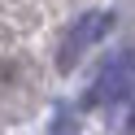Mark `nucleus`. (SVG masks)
Returning a JSON list of instances; mask_svg holds the SVG:
<instances>
[{
	"mask_svg": "<svg viewBox=\"0 0 135 135\" xmlns=\"http://www.w3.org/2000/svg\"><path fill=\"white\" fill-rule=\"evenodd\" d=\"M109 26H113V18H109V13H83V18L74 22L70 31H65L61 52H57V65H61V70H74V65H79V57L87 52V48L96 44V39L105 35Z\"/></svg>",
	"mask_w": 135,
	"mask_h": 135,
	"instance_id": "obj_2",
	"label": "nucleus"
},
{
	"mask_svg": "<svg viewBox=\"0 0 135 135\" xmlns=\"http://www.w3.org/2000/svg\"><path fill=\"white\" fill-rule=\"evenodd\" d=\"M135 87V52L131 48H122L118 57H109L105 70H100L96 87L87 91V105H118V100H126Z\"/></svg>",
	"mask_w": 135,
	"mask_h": 135,
	"instance_id": "obj_1",
	"label": "nucleus"
}]
</instances>
